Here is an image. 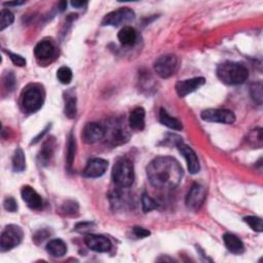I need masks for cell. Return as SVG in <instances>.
<instances>
[{"instance_id": "obj_1", "label": "cell", "mask_w": 263, "mask_h": 263, "mask_svg": "<svg viewBox=\"0 0 263 263\" xmlns=\"http://www.w3.org/2000/svg\"><path fill=\"white\" fill-rule=\"evenodd\" d=\"M146 172L150 184L158 189H174L183 178L179 161L171 157L155 158L148 164Z\"/></svg>"}, {"instance_id": "obj_2", "label": "cell", "mask_w": 263, "mask_h": 263, "mask_svg": "<svg viewBox=\"0 0 263 263\" xmlns=\"http://www.w3.org/2000/svg\"><path fill=\"white\" fill-rule=\"evenodd\" d=\"M217 76L219 80L227 85H237L248 79L249 71L240 63L224 62L218 66Z\"/></svg>"}, {"instance_id": "obj_3", "label": "cell", "mask_w": 263, "mask_h": 263, "mask_svg": "<svg viewBox=\"0 0 263 263\" xmlns=\"http://www.w3.org/2000/svg\"><path fill=\"white\" fill-rule=\"evenodd\" d=\"M112 179L119 188L131 187L135 180L133 162L128 158L118 159L112 170Z\"/></svg>"}, {"instance_id": "obj_4", "label": "cell", "mask_w": 263, "mask_h": 263, "mask_svg": "<svg viewBox=\"0 0 263 263\" xmlns=\"http://www.w3.org/2000/svg\"><path fill=\"white\" fill-rule=\"evenodd\" d=\"M45 102V94L38 85H31L22 95V107L27 113L38 111Z\"/></svg>"}, {"instance_id": "obj_5", "label": "cell", "mask_w": 263, "mask_h": 263, "mask_svg": "<svg viewBox=\"0 0 263 263\" xmlns=\"http://www.w3.org/2000/svg\"><path fill=\"white\" fill-rule=\"evenodd\" d=\"M24 234L22 228L18 225H7L0 237V249L2 252L9 251L20 245L23 239Z\"/></svg>"}, {"instance_id": "obj_6", "label": "cell", "mask_w": 263, "mask_h": 263, "mask_svg": "<svg viewBox=\"0 0 263 263\" xmlns=\"http://www.w3.org/2000/svg\"><path fill=\"white\" fill-rule=\"evenodd\" d=\"M178 69V59L174 54L159 57L155 62V71L161 79H169Z\"/></svg>"}, {"instance_id": "obj_7", "label": "cell", "mask_w": 263, "mask_h": 263, "mask_svg": "<svg viewBox=\"0 0 263 263\" xmlns=\"http://www.w3.org/2000/svg\"><path fill=\"white\" fill-rule=\"evenodd\" d=\"M135 19L134 10L129 7H123L106 15L102 21L103 26H122L130 23Z\"/></svg>"}, {"instance_id": "obj_8", "label": "cell", "mask_w": 263, "mask_h": 263, "mask_svg": "<svg viewBox=\"0 0 263 263\" xmlns=\"http://www.w3.org/2000/svg\"><path fill=\"white\" fill-rule=\"evenodd\" d=\"M205 122L232 125L236 122V115L228 109H207L202 112Z\"/></svg>"}, {"instance_id": "obj_9", "label": "cell", "mask_w": 263, "mask_h": 263, "mask_svg": "<svg viewBox=\"0 0 263 263\" xmlns=\"http://www.w3.org/2000/svg\"><path fill=\"white\" fill-rule=\"evenodd\" d=\"M206 200V188L199 183H194L186 195V206L191 210H199Z\"/></svg>"}, {"instance_id": "obj_10", "label": "cell", "mask_w": 263, "mask_h": 263, "mask_svg": "<svg viewBox=\"0 0 263 263\" xmlns=\"http://www.w3.org/2000/svg\"><path fill=\"white\" fill-rule=\"evenodd\" d=\"M176 145H177L178 150L180 151L181 155L186 159V162H187V167H188L189 173L192 174V175L199 173L200 169H201V164H200L199 158H197L194 150L190 146L183 143L181 140H179L177 142Z\"/></svg>"}, {"instance_id": "obj_11", "label": "cell", "mask_w": 263, "mask_h": 263, "mask_svg": "<svg viewBox=\"0 0 263 263\" xmlns=\"http://www.w3.org/2000/svg\"><path fill=\"white\" fill-rule=\"evenodd\" d=\"M81 137L86 144L97 143L105 138V128L97 123H89L83 128Z\"/></svg>"}, {"instance_id": "obj_12", "label": "cell", "mask_w": 263, "mask_h": 263, "mask_svg": "<svg viewBox=\"0 0 263 263\" xmlns=\"http://www.w3.org/2000/svg\"><path fill=\"white\" fill-rule=\"evenodd\" d=\"M106 137L112 145L125 143L129 139L127 131L120 126V124H117L116 122L109 124L108 128L105 129V138Z\"/></svg>"}, {"instance_id": "obj_13", "label": "cell", "mask_w": 263, "mask_h": 263, "mask_svg": "<svg viewBox=\"0 0 263 263\" xmlns=\"http://www.w3.org/2000/svg\"><path fill=\"white\" fill-rule=\"evenodd\" d=\"M84 243L90 250L99 252V253H106L110 251L112 247L109 238L98 235H87L84 237Z\"/></svg>"}, {"instance_id": "obj_14", "label": "cell", "mask_w": 263, "mask_h": 263, "mask_svg": "<svg viewBox=\"0 0 263 263\" xmlns=\"http://www.w3.org/2000/svg\"><path fill=\"white\" fill-rule=\"evenodd\" d=\"M108 168V161L103 158H93L87 162L83 171V176L86 178H99L103 176Z\"/></svg>"}, {"instance_id": "obj_15", "label": "cell", "mask_w": 263, "mask_h": 263, "mask_svg": "<svg viewBox=\"0 0 263 263\" xmlns=\"http://www.w3.org/2000/svg\"><path fill=\"white\" fill-rule=\"evenodd\" d=\"M205 83H206V79L204 78H194L191 79L178 81L176 83V86H175V89H176L178 96L183 98L193 93L197 89H200V87L203 86Z\"/></svg>"}, {"instance_id": "obj_16", "label": "cell", "mask_w": 263, "mask_h": 263, "mask_svg": "<svg viewBox=\"0 0 263 263\" xmlns=\"http://www.w3.org/2000/svg\"><path fill=\"white\" fill-rule=\"evenodd\" d=\"M22 199L27 204V206L33 210H38L42 207L41 196L30 186H24L22 188Z\"/></svg>"}, {"instance_id": "obj_17", "label": "cell", "mask_w": 263, "mask_h": 263, "mask_svg": "<svg viewBox=\"0 0 263 263\" xmlns=\"http://www.w3.org/2000/svg\"><path fill=\"white\" fill-rule=\"evenodd\" d=\"M130 127L135 131H142L145 128V110L142 107L135 108L130 114Z\"/></svg>"}, {"instance_id": "obj_18", "label": "cell", "mask_w": 263, "mask_h": 263, "mask_svg": "<svg viewBox=\"0 0 263 263\" xmlns=\"http://www.w3.org/2000/svg\"><path fill=\"white\" fill-rule=\"evenodd\" d=\"M35 57L39 60H49L53 57L54 47L50 40H42L35 47L34 50Z\"/></svg>"}, {"instance_id": "obj_19", "label": "cell", "mask_w": 263, "mask_h": 263, "mask_svg": "<svg viewBox=\"0 0 263 263\" xmlns=\"http://www.w3.org/2000/svg\"><path fill=\"white\" fill-rule=\"evenodd\" d=\"M224 244L228 251L232 252L234 254H242L245 251V247L242 240H240L237 237L232 234H225L223 236Z\"/></svg>"}, {"instance_id": "obj_20", "label": "cell", "mask_w": 263, "mask_h": 263, "mask_svg": "<svg viewBox=\"0 0 263 263\" xmlns=\"http://www.w3.org/2000/svg\"><path fill=\"white\" fill-rule=\"evenodd\" d=\"M47 251L53 257H63L67 253V246L62 239L54 238L48 243Z\"/></svg>"}, {"instance_id": "obj_21", "label": "cell", "mask_w": 263, "mask_h": 263, "mask_svg": "<svg viewBox=\"0 0 263 263\" xmlns=\"http://www.w3.org/2000/svg\"><path fill=\"white\" fill-rule=\"evenodd\" d=\"M118 40L120 43L127 47H131L135 45L137 40V32L134 28L132 27H124L122 30L118 32Z\"/></svg>"}, {"instance_id": "obj_22", "label": "cell", "mask_w": 263, "mask_h": 263, "mask_svg": "<svg viewBox=\"0 0 263 263\" xmlns=\"http://www.w3.org/2000/svg\"><path fill=\"white\" fill-rule=\"evenodd\" d=\"M54 147H56V143H54L53 138L49 139L46 143L43 144V147L40 150L38 158H39L40 162L45 164V166L49 163V161L53 158V152H54Z\"/></svg>"}, {"instance_id": "obj_23", "label": "cell", "mask_w": 263, "mask_h": 263, "mask_svg": "<svg viewBox=\"0 0 263 263\" xmlns=\"http://www.w3.org/2000/svg\"><path fill=\"white\" fill-rule=\"evenodd\" d=\"M159 122L161 125L168 127L169 129L176 130V131H181L182 130V124L179 122L177 118H175L171 116L167 110H164L163 108L160 109L159 111Z\"/></svg>"}, {"instance_id": "obj_24", "label": "cell", "mask_w": 263, "mask_h": 263, "mask_svg": "<svg viewBox=\"0 0 263 263\" xmlns=\"http://www.w3.org/2000/svg\"><path fill=\"white\" fill-rule=\"evenodd\" d=\"M26 168V158L23 150L21 148H17L13 158V169L15 172L20 173L23 172Z\"/></svg>"}, {"instance_id": "obj_25", "label": "cell", "mask_w": 263, "mask_h": 263, "mask_svg": "<svg viewBox=\"0 0 263 263\" xmlns=\"http://www.w3.org/2000/svg\"><path fill=\"white\" fill-rule=\"evenodd\" d=\"M78 112L76 108V99L73 95L67 94L65 98V114L68 118H74Z\"/></svg>"}, {"instance_id": "obj_26", "label": "cell", "mask_w": 263, "mask_h": 263, "mask_svg": "<svg viewBox=\"0 0 263 263\" xmlns=\"http://www.w3.org/2000/svg\"><path fill=\"white\" fill-rule=\"evenodd\" d=\"M250 94L256 104L258 105L262 104V83L260 81L251 84Z\"/></svg>"}, {"instance_id": "obj_27", "label": "cell", "mask_w": 263, "mask_h": 263, "mask_svg": "<svg viewBox=\"0 0 263 263\" xmlns=\"http://www.w3.org/2000/svg\"><path fill=\"white\" fill-rule=\"evenodd\" d=\"M57 79L59 81L63 84H68L72 80V71L69 67H66V66H63V67L59 68L57 71Z\"/></svg>"}, {"instance_id": "obj_28", "label": "cell", "mask_w": 263, "mask_h": 263, "mask_svg": "<svg viewBox=\"0 0 263 263\" xmlns=\"http://www.w3.org/2000/svg\"><path fill=\"white\" fill-rule=\"evenodd\" d=\"M15 17L14 15L9 12V10L2 9L1 16H0V30L3 31L5 28L12 25L14 23Z\"/></svg>"}, {"instance_id": "obj_29", "label": "cell", "mask_w": 263, "mask_h": 263, "mask_svg": "<svg viewBox=\"0 0 263 263\" xmlns=\"http://www.w3.org/2000/svg\"><path fill=\"white\" fill-rule=\"evenodd\" d=\"M244 221L257 233H262V219L256 216H247L244 218Z\"/></svg>"}, {"instance_id": "obj_30", "label": "cell", "mask_w": 263, "mask_h": 263, "mask_svg": "<svg viewBox=\"0 0 263 263\" xmlns=\"http://www.w3.org/2000/svg\"><path fill=\"white\" fill-rule=\"evenodd\" d=\"M79 207L73 201H67L62 206V212L68 216H76L79 214Z\"/></svg>"}, {"instance_id": "obj_31", "label": "cell", "mask_w": 263, "mask_h": 263, "mask_svg": "<svg viewBox=\"0 0 263 263\" xmlns=\"http://www.w3.org/2000/svg\"><path fill=\"white\" fill-rule=\"evenodd\" d=\"M141 201H142V207H143V211L145 213L156 210L158 208L157 202L155 200H152L147 193H143Z\"/></svg>"}, {"instance_id": "obj_32", "label": "cell", "mask_w": 263, "mask_h": 263, "mask_svg": "<svg viewBox=\"0 0 263 263\" xmlns=\"http://www.w3.org/2000/svg\"><path fill=\"white\" fill-rule=\"evenodd\" d=\"M75 150H76V142L75 139L73 137V135L71 134L69 137V141H68V149H67V163L68 167H71L74 158H75Z\"/></svg>"}, {"instance_id": "obj_33", "label": "cell", "mask_w": 263, "mask_h": 263, "mask_svg": "<svg viewBox=\"0 0 263 263\" xmlns=\"http://www.w3.org/2000/svg\"><path fill=\"white\" fill-rule=\"evenodd\" d=\"M7 54L9 56L10 60H12V62L19 66V67H24V66H26V59L23 58L22 56H20V54H17V53H10V52H6Z\"/></svg>"}, {"instance_id": "obj_34", "label": "cell", "mask_w": 263, "mask_h": 263, "mask_svg": "<svg viewBox=\"0 0 263 263\" xmlns=\"http://www.w3.org/2000/svg\"><path fill=\"white\" fill-rule=\"evenodd\" d=\"M4 209L8 212H16L18 210V205L14 197H6L3 203Z\"/></svg>"}, {"instance_id": "obj_35", "label": "cell", "mask_w": 263, "mask_h": 263, "mask_svg": "<svg viewBox=\"0 0 263 263\" xmlns=\"http://www.w3.org/2000/svg\"><path fill=\"white\" fill-rule=\"evenodd\" d=\"M133 233L134 235L139 237V238H142V237H149L150 236V232L143 227H140V226H135L133 228Z\"/></svg>"}, {"instance_id": "obj_36", "label": "cell", "mask_w": 263, "mask_h": 263, "mask_svg": "<svg viewBox=\"0 0 263 263\" xmlns=\"http://www.w3.org/2000/svg\"><path fill=\"white\" fill-rule=\"evenodd\" d=\"M50 236V234L47 232V230H39V232H37L34 236V237H33V239L35 240V243L38 244V243H42L43 240H45L48 237Z\"/></svg>"}, {"instance_id": "obj_37", "label": "cell", "mask_w": 263, "mask_h": 263, "mask_svg": "<svg viewBox=\"0 0 263 263\" xmlns=\"http://www.w3.org/2000/svg\"><path fill=\"white\" fill-rule=\"evenodd\" d=\"M15 84H16V79H15L14 74L13 73H8L5 76V85L7 86L8 90H13L15 87Z\"/></svg>"}, {"instance_id": "obj_38", "label": "cell", "mask_w": 263, "mask_h": 263, "mask_svg": "<svg viewBox=\"0 0 263 263\" xmlns=\"http://www.w3.org/2000/svg\"><path fill=\"white\" fill-rule=\"evenodd\" d=\"M87 4V2L85 1H72L71 2V5L73 7H76V8H81L83 6H85Z\"/></svg>"}, {"instance_id": "obj_39", "label": "cell", "mask_w": 263, "mask_h": 263, "mask_svg": "<svg viewBox=\"0 0 263 263\" xmlns=\"http://www.w3.org/2000/svg\"><path fill=\"white\" fill-rule=\"evenodd\" d=\"M24 1H17V2H5L4 5L5 6H18V5H22L24 4Z\"/></svg>"}]
</instances>
